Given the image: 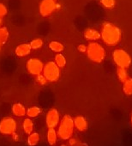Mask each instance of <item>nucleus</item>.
I'll return each instance as SVG.
<instances>
[{"label": "nucleus", "instance_id": "obj_29", "mask_svg": "<svg viewBox=\"0 0 132 146\" xmlns=\"http://www.w3.org/2000/svg\"><path fill=\"white\" fill-rule=\"evenodd\" d=\"M2 23V19H1V17H0V24Z\"/></svg>", "mask_w": 132, "mask_h": 146}, {"label": "nucleus", "instance_id": "obj_3", "mask_svg": "<svg viewBox=\"0 0 132 146\" xmlns=\"http://www.w3.org/2000/svg\"><path fill=\"white\" fill-rule=\"evenodd\" d=\"M74 120L71 119V116L65 115L63 119L61 120L59 129H58V135L63 139H68L71 137L73 132L74 128Z\"/></svg>", "mask_w": 132, "mask_h": 146}, {"label": "nucleus", "instance_id": "obj_26", "mask_svg": "<svg viewBox=\"0 0 132 146\" xmlns=\"http://www.w3.org/2000/svg\"><path fill=\"white\" fill-rule=\"evenodd\" d=\"M6 13H7V9H6V7H5L4 5L0 4V17L5 16Z\"/></svg>", "mask_w": 132, "mask_h": 146}, {"label": "nucleus", "instance_id": "obj_16", "mask_svg": "<svg viewBox=\"0 0 132 146\" xmlns=\"http://www.w3.org/2000/svg\"><path fill=\"white\" fill-rule=\"evenodd\" d=\"M49 47L55 52H60L63 50V45L58 41H51L49 45Z\"/></svg>", "mask_w": 132, "mask_h": 146}, {"label": "nucleus", "instance_id": "obj_17", "mask_svg": "<svg viewBox=\"0 0 132 146\" xmlns=\"http://www.w3.org/2000/svg\"><path fill=\"white\" fill-rule=\"evenodd\" d=\"M8 37H9V32L6 29V28L0 29V46L7 41Z\"/></svg>", "mask_w": 132, "mask_h": 146}, {"label": "nucleus", "instance_id": "obj_19", "mask_svg": "<svg viewBox=\"0 0 132 146\" xmlns=\"http://www.w3.org/2000/svg\"><path fill=\"white\" fill-rule=\"evenodd\" d=\"M47 138H48V142L51 145L54 144L56 143L57 140V134L56 131L53 128H50L48 131V135H47Z\"/></svg>", "mask_w": 132, "mask_h": 146}, {"label": "nucleus", "instance_id": "obj_6", "mask_svg": "<svg viewBox=\"0 0 132 146\" xmlns=\"http://www.w3.org/2000/svg\"><path fill=\"white\" fill-rule=\"evenodd\" d=\"M44 64L38 58H31L28 61L27 69L28 72L32 75H39L43 71Z\"/></svg>", "mask_w": 132, "mask_h": 146}, {"label": "nucleus", "instance_id": "obj_31", "mask_svg": "<svg viewBox=\"0 0 132 146\" xmlns=\"http://www.w3.org/2000/svg\"><path fill=\"white\" fill-rule=\"evenodd\" d=\"M131 123H132V115H131Z\"/></svg>", "mask_w": 132, "mask_h": 146}, {"label": "nucleus", "instance_id": "obj_18", "mask_svg": "<svg viewBox=\"0 0 132 146\" xmlns=\"http://www.w3.org/2000/svg\"><path fill=\"white\" fill-rule=\"evenodd\" d=\"M55 63L57 64V65L59 68H63L66 64V59H65V58H64V56L63 54L57 53L55 56Z\"/></svg>", "mask_w": 132, "mask_h": 146}, {"label": "nucleus", "instance_id": "obj_12", "mask_svg": "<svg viewBox=\"0 0 132 146\" xmlns=\"http://www.w3.org/2000/svg\"><path fill=\"white\" fill-rule=\"evenodd\" d=\"M74 125L79 131H85L88 127V123L82 116H77L74 119Z\"/></svg>", "mask_w": 132, "mask_h": 146}, {"label": "nucleus", "instance_id": "obj_1", "mask_svg": "<svg viewBox=\"0 0 132 146\" xmlns=\"http://www.w3.org/2000/svg\"><path fill=\"white\" fill-rule=\"evenodd\" d=\"M100 38L105 44L108 46H116L121 40L122 31L117 26L106 22L102 25Z\"/></svg>", "mask_w": 132, "mask_h": 146}, {"label": "nucleus", "instance_id": "obj_28", "mask_svg": "<svg viewBox=\"0 0 132 146\" xmlns=\"http://www.w3.org/2000/svg\"><path fill=\"white\" fill-rule=\"evenodd\" d=\"M71 146H88V145L85 143H76Z\"/></svg>", "mask_w": 132, "mask_h": 146}, {"label": "nucleus", "instance_id": "obj_7", "mask_svg": "<svg viewBox=\"0 0 132 146\" xmlns=\"http://www.w3.org/2000/svg\"><path fill=\"white\" fill-rule=\"evenodd\" d=\"M57 9V3L55 0H42L40 5V12L43 17L51 15Z\"/></svg>", "mask_w": 132, "mask_h": 146}, {"label": "nucleus", "instance_id": "obj_2", "mask_svg": "<svg viewBox=\"0 0 132 146\" xmlns=\"http://www.w3.org/2000/svg\"><path fill=\"white\" fill-rule=\"evenodd\" d=\"M88 58L94 63H101L106 58V51L102 45L98 42H91L87 46Z\"/></svg>", "mask_w": 132, "mask_h": 146}, {"label": "nucleus", "instance_id": "obj_24", "mask_svg": "<svg viewBox=\"0 0 132 146\" xmlns=\"http://www.w3.org/2000/svg\"><path fill=\"white\" fill-rule=\"evenodd\" d=\"M39 139H40L39 135L37 133H34V134H32V135L29 136V137H28V143H29L30 145H34V144H36L39 142Z\"/></svg>", "mask_w": 132, "mask_h": 146}, {"label": "nucleus", "instance_id": "obj_14", "mask_svg": "<svg viewBox=\"0 0 132 146\" xmlns=\"http://www.w3.org/2000/svg\"><path fill=\"white\" fill-rule=\"evenodd\" d=\"M117 78L120 82L123 83L124 81H126L129 78H128V71L126 70V68H118L117 70Z\"/></svg>", "mask_w": 132, "mask_h": 146}, {"label": "nucleus", "instance_id": "obj_13", "mask_svg": "<svg viewBox=\"0 0 132 146\" xmlns=\"http://www.w3.org/2000/svg\"><path fill=\"white\" fill-rule=\"evenodd\" d=\"M123 84V90L124 94L127 96H131L132 95V78H128Z\"/></svg>", "mask_w": 132, "mask_h": 146}, {"label": "nucleus", "instance_id": "obj_11", "mask_svg": "<svg viewBox=\"0 0 132 146\" xmlns=\"http://www.w3.org/2000/svg\"><path fill=\"white\" fill-rule=\"evenodd\" d=\"M31 49H32V47H31L30 44H22L16 47V53L19 57H23V56L29 54L31 52Z\"/></svg>", "mask_w": 132, "mask_h": 146}, {"label": "nucleus", "instance_id": "obj_20", "mask_svg": "<svg viewBox=\"0 0 132 146\" xmlns=\"http://www.w3.org/2000/svg\"><path fill=\"white\" fill-rule=\"evenodd\" d=\"M100 4L106 9H112L116 5V0H100Z\"/></svg>", "mask_w": 132, "mask_h": 146}, {"label": "nucleus", "instance_id": "obj_15", "mask_svg": "<svg viewBox=\"0 0 132 146\" xmlns=\"http://www.w3.org/2000/svg\"><path fill=\"white\" fill-rule=\"evenodd\" d=\"M13 113L16 115V116H23L25 113H26V110H25V108L20 104V103H16L13 106Z\"/></svg>", "mask_w": 132, "mask_h": 146}, {"label": "nucleus", "instance_id": "obj_21", "mask_svg": "<svg viewBox=\"0 0 132 146\" xmlns=\"http://www.w3.org/2000/svg\"><path fill=\"white\" fill-rule=\"evenodd\" d=\"M23 127H24V130L27 133H30L33 130V123L30 119H27L24 120V123H23Z\"/></svg>", "mask_w": 132, "mask_h": 146}, {"label": "nucleus", "instance_id": "obj_22", "mask_svg": "<svg viewBox=\"0 0 132 146\" xmlns=\"http://www.w3.org/2000/svg\"><path fill=\"white\" fill-rule=\"evenodd\" d=\"M40 113V108H39L38 107H33L28 110V115L30 117H36Z\"/></svg>", "mask_w": 132, "mask_h": 146}, {"label": "nucleus", "instance_id": "obj_23", "mask_svg": "<svg viewBox=\"0 0 132 146\" xmlns=\"http://www.w3.org/2000/svg\"><path fill=\"white\" fill-rule=\"evenodd\" d=\"M42 45H43V41L40 39H35V40H32L30 43L32 49H39L42 46Z\"/></svg>", "mask_w": 132, "mask_h": 146}, {"label": "nucleus", "instance_id": "obj_27", "mask_svg": "<svg viewBox=\"0 0 132 146\" xmlns=\"http://www.w3.org/2000/svg\"><path fill=\"white\" fill-rule=\"evenodd\" d=\"M78 51L81 52H87V46L85 45H80L78 46Z\"/></svg>", "mask_w": 132, "mask_h": 146}, {"label": "nucleus", "instance_id": "obj_8", "mask_svg": "<svg viewBox=\"0 0 132 146\" xmlns=\"http://www.w3.org/2000/svg\"><path fill=\"white\" fill-rule=\"evenodd\" d=\"M16 130V122L13 119L6 118L0 124V131L5 134H11Z\"/></svg>", "mask_w": 132, "mask_h": 146}, {"label": "nucleus", "instance_id": "obj_9", "mask_svg": "<svg viewBox=\"0 0 132 146\" xmlns=\"http://www.w3.org/2000/svg\"><path fill=\"white\" fill-rule=\"evenodd\" d=\"M59 121V113L56 109H51L46 115V124L48 127L54 128Z\"/></svg>", "mask_w": 132, "mask_h": 146}, {"label": "nucleus", "instance_id": "obj_25", "mask_svg": "<svg viewBox=\"0 0 132 146\" xmlns=\"http://www.w3.org/2000/svg\"><path fill=\"white\" fill-rule=\"evenodd\" d=\"M37 81H38V83L39 84H46V83H47V79L45 78V76L44 75H41V74H39V75H37Z\"/></svg>", "mask_w": 132, "mask_h": 146}, {"label": "nucleus", "instance_id": "obj_5", "mask_svg": "<svg viewBox=\"0 0 132 146\" xmlns=\"http://www.w3.org/2000/svg\"><path fill=\"white\" fill-rule=\"evenodd\" d=\"M59 69L60 68L57 65V64L55 62L50 61L44 65L42 72H43V75L45 76V78L47 79V81L55 82V81L58 80V78L60 77V70Z\"/></svg>", "mask_w": 132, "mask_h": 146}, {"label": "nucleus", "instance_id": "obj_30", "mask_svg": "<svg viewBox=\"0 0 132 146\" xmlns=\"http://www.w3.org/2000/svg\"><path fill=\"white\" fill-rule=\"evenodd\" d=\"M61 146H66V145H65V144H62Z\"/></svg>", "mask_w": 132, "mask_h": 146}, {"label": "nucleus", "instance_id": "obj_4", "mask_svg": "<svg viewBox=\"0 0 132 146\" xmlns=\"http://www.w3.org/2000/svg\"><path fill=\"white\" fill-rule=\"evenodd\" d=\"M112 59L118 68H128L131 64L129 54L123 49H116L112 52Z\"/></svg>", "mask_w": 132, "mask_h": 146}, {"label": "nucleus", "instance_id": "obj_10", "mask_svg": "<svg viewBox=\"0 0 132 146\" xmlns=\"http://www.w3.org/2000/svg\"><path fill=\"white\" fill-rule=\"evenodd\" d=\"M84 36L88 40L95 41V40H98L99 39H100V33L98 30H96V29L88 28V29H87L85 30Z\"/></svg>", "mask_w": 132, "mask_h": 146}]
</instances>
